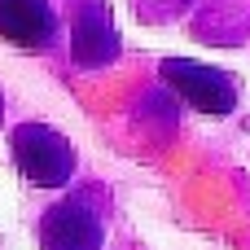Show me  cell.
I'll use <instances>...</instances> for the list:
<instances>
[{
	"instance_id": "6da1fadb",
	"label": "cell",
	"mask_w": 250,
	"mask_h": 250,
	"mask_svg": "<svg viewBox=\"0 0 250 250\" xmlns=\"http://www.w3.org/2000/svg\"><path fill=\"white\" fill-rule=\"evenodd\" d=\"M13 163L22 171L26 185L35 189H62L75 176V149L62 132L44 127V123H22L13 132Z\"/></svg>"
},
{
	"instance_id": "7a4b0ae2",
	"label": "cell",
	"mask_w": 250,
	"mask_h": 250,
	"mask_svg": "<svg viewBox=\"0 0 250 250\" xmlns=\"http://www.w3.org/2000/svg\"><path fill=\"white\" fill-rule=\"evenodd\" d=\"M163 83H171L193 110L202 114H229L237 105V83L220 70V66H207V62H189V57H167L158 66Z\"/></svg>"
},
{
	"instance_id": "3957f363",
	"label": "cell",
	"mask_w": 250,
	"mask_h": 250,
	"mask_svg": "<svg viewBox=\"0 0 250 250\" xmlns=\"http://www.w3.org/2000/svg\"><path fill=\"white\" fill-rule=\"evenodd\" d=\"M105 229L83 202H53L40 220V250H101Z\"/></svg>"
},
{
	"instance_id": "277c9868",
	"label": "cell",
	"mask_w": 250,
	"mask_h": 250,
	"mask_svg": "<svg viewBox=\"0 0 250 250\" xmlns=\"http://www.w3.org/2000/svg\"><path fill=\"white\" fill-rule=\"evenodd\" d=\"M57 35V13L48 0H0V40L18 48H48Z\"/></svg>"
},
{
	"instance_id": "5b68a950",
	"label": "cell",
	"mask_w": 250,
	"mask_h": 250,
	"mask_svg": "<svg viewBox=\"0 0 250 250\" xmlns=\"http://www.w3.org/2000/svg\"><path fill=\"white\" fill-rule=\"evenodd\" d=\"M119 53V35L105 18V9H88L83 22L75 26V62L79 66H105Z\"/></svg>"
}]
</instances>
